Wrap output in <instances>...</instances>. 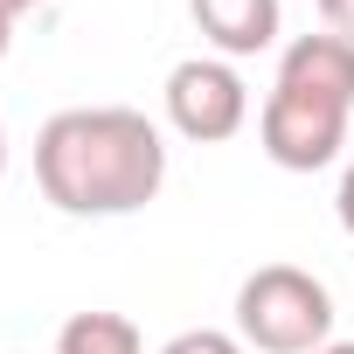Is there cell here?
<instances>
[{
    "mask_svg": "<svg viewBox=\"0 0 354 354\" xmlns=\"http://www.w3.org/2000/svg\"><path fill=\"white\" fill-rule=\"evenodd\" d=\"M35 181L63 216H132L167 181V139L146 111L77 104L35 132Z\"/></svg>",
    "mask_w": 354,
    "mask_h": 354,
    "instance_id": "6da1fadb",
    "label": "cell"
},
{
    "mask_svg": "<svg viewBox=\"0 0 354 354\" xmlns=\"http://www.w3.org/2000/svg\"><path fill=\"white\" fill-rule=\"evenodd\" d=\"M236 340L257 354H319L333 340V292L299 264H257L236 292Z\"/></svg>",
    "mask_w": 354,
    "mask_h": 354,
    "instance_id": "7a4b0ae2",
    "label": "cell"
},
{
    "mask_svg": "<svg viewBox=\"0 0 354 354\" xmlns=\"http://www.w3.org/2000/svg\"><path fill=\"white\" fill-rule=\"evenodd\" d=\"M167 118H174V132L195 139V146L236 139L243 118H250V91L230 70V56H188V63H174L167 70Z\"/></svg>",
    "mask_w": 354,
    "mask_h": 354,
    "instance_id": "3957f363",
    "label": "cell"
},
{
    "mask_svg": "<svg viewBox=\"0 0 354 354\" xmlns=\"http://www.w3.org/2000/svg\"><path fill=\"white\" fill-rule=\"evenodd\" d=\"M257 139H264V153L285 174H319L347 146V111H326V104H306V97L271 91L264 111H257Z\"/></svg>",
    "mask_w": 354,
    "mask_h": 354,
    "instance_id": "277c9868",
    "label": "cell"
},
{
    "mask_svg": "<svg viewBox=\"0 0 354 354\" xmlns=\"http://www.w3.org/2000/svg\"><path fill=\"white\" fill-rule=\"evenodd\" d=\"M271 91L326 104V111H354V42H340V35H299L278 56V84Z\"/></svg>",
    "mask_w": 354,
    "mask_h": 354,
    "instance_id": "5b68a950",
    "label": "cell"
},
{
    "mask_svg": "<svg viewBox=\"0 0 354 354\" xmlns=\"http://www.w3.org/2000/svg\"><path fill=\"white\" fill-rule=\"evenodd\" d=\"M202 42H216L223 56H257L278 42V0H188Z\"/></svg>",
    "mask_w": 354,
    "mask_h": 354,
    "instance_id": "8992f818",
    "label": "cell"
},
{
    "mask_svg": "<svg viewBox=\"0 0 354 354\" xmlns=\"http://www.w3.org/2000/svg\"><path fill=\"white\" fill-rule=\"evenodd\" d=\"M56 354H146V340L125 313H70L56 333Z\"/></svg>",
    "mask_w": 354,
    "mask_h": 354,
    "instance_id": "52a82bcc",
    "label": "cell"
},
{
    "mask_svg": "<svg viewBox=\"0 0 354 354\" xmlns=\"http://www.w3.org/2000/svg\"><path fill=\"white\" fill-rule=\"evenodd\" d=\"M160 354H250L236 333H223V326H188V333H174Z\"/></svg>",
    "mask_w": 354,
    "mask_h": 354,
    "instance_id": "ba28073f",
    "label": "cell"
},
{
    "mask_svg": "<svg viewBox=\"0 0 354 354\" xmlns=\"http://www.w3.org/2000/svg\"><path fill=\"white\" fill-rule=\"evenodd\" d=\"M319 21H326V35L354 42V0H319Z\"/></svg>",
    "mask_w": 354,
    "mask_h": 354,
    "instance_id": "9c48e42d",
    "label": "cell"
},
{
    "mask_svg": "<svg viewBox=\"0 0 354 354\" xmlns=\"http://www.w3.org/2000/svg\"><path fill=\"white\" fill-rule=\"evenodd\" d=\"M333 209H340V230L354 236V160H347V174H340V195H333Z\"/></svg>",
    "mask_w": 354,
    "mask_h": 354,
    "instance_id": "30bf717a",
    "label": "cell"
},
{
    "mask_svg": "<svg viewBox=\"0 0 354 354\" xmlns=\"http://www.w3.org/2000/svg\"><path fill=\"white\" fill-rule=\"evenodd\" d=\"M8 42H15V15L0 8V56H8Z\"/></svg>",
    "mask_w": 354,
    "mask_h": 354,
    "instance_id": "8fae6325",
    "label": "cell"
},
{
    "mask_svg": "<svg viewBox=\"0 0 354 354\" xmlns=\"http://www.w3.org/2000/svg\"><path fill=\"white\" fill-rule=\"evenodd\" d=\"M319 354H354V340H326V347H319Z\"/></svg>",
    "mask_w": 354,
    "mask_h": 354,
    "instance_id": "7c38bea8",
    "label": "cell"
},
{
    "mask_svg": "<svg viewBox=\"0 0 354 354\" xmlns=\"http://www.w3.org/2000/svg\"><path fill=\"white\" fill-rule=\"evenodd\" d=\"M0 8H8V15H28V8H35V0H0Z\"/></svg>",
    "mask_w": 354,
    "mask_h": 354,
    "instance_id": "4fadbf2b",
    "label": "cell"
},
{
    "mask_svg": "<svg viewBox=\"0 0 354 354\" xmlns=\"http://www.w3.org/2000/svg\"><path fill=\"white\" fill-rule=\"evenodd\" d=\"M0 174H8V132H0Z\"/></svg>",
    "mask_w": 354,
    "mask_h": 354,
    "instance_id": "5bb4252c",
    "label": "cell"
}]
</instances>
